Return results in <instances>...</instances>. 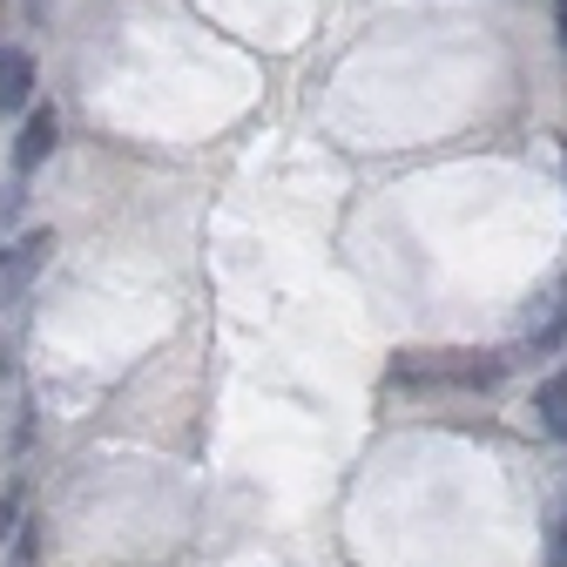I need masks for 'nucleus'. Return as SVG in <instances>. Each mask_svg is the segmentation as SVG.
<instances>
[{
  "label": "nucleus",
  "instance_id": "nucleus-1",
  "mask_svg": "<svg viewBox=\"0 0 567 567\" xmlns=\"http://www.w3.org/2000/svg\"><path fill=\"white\" fill-rule=\"evenodd\" d=\"M560 344H567V277L547 284V298L527 318V351H534V359H547V351H560Z\"/></svg>",
  "mask_w": 567,
  "mask_h": 567
},
{
  "label": "nucleus",
  "instance_id": "nucleus-2",
  "mask_svg": "<svg viewBox=\"0 0 567 567\" xmlns=\"http://www.w3.org/2000/svg\"><path fill=\"white\" fill-rule=\"evenodd\" d=\"M48 250H54V237H48V230H28V237H21V244L8 250V264H0V298L14 305V298L28 291V277H34V270L48 264Z\"/></svg>",
  "mask_w": 567,
  "mask_h": 567
},
{
  "label": "nucleus",
  "instance_id": "nucleus-3",
  "mask_svg": "<svg viewBox=\"0 0 567 567\" xmlns=\"http://www.w3.org/2000/svg\"><path fill=\"white\" fill-rule=\"evenodd\" d=\"M54 135H61L54 109H34V115H28V128H21V142H14V169H21V176H34V169L54 156Z\"/></svg>",
  "mask_w": 567,
  "mask_h": 567
},
{
  "label": "nucleus",
  "instance_id": "nucleus-4",
  "mask_svg": "<svg viewBox=\"0 0 567 567\" xmlns=\"http://www.w3.org/2000/svg\"><path fill=\"white\" fill-rule=\"evenodd\" d=\"M34 95V61L21 48H0V109H28Z\"/></svg>",
  "mask_w": 567,
  "mask_h": 567
},
{
  "label": "nucleus",
  "instance_id": "nucleus-5",
  "mask_svg": "<svg viewBox=\"0 0 567 567\" xmlns=\"http://www.w3.org/2000/svg\"><path fill=\"white\" fill-rule=\"evenodd\" d=\"M534 419H540V433H547V440L567 446V379H547V385L534 392Z\"/></svg>",
  "mask_w": 567,
  "mask_h": 567
},
{
  "label": "nucleus",
  "instance_id": "nucleus-6",
  "mask_svg": "<svg viewBox=\"0 0 567 567\" xmlns=\"http://www.w3.org/2000/svg\"><path fill=\"white\" fill-rule=\"evenodd\" d=\"M547 567H567V507L547 514Z\"/></svg>",
  "mask_w": 567,
  "mask_h": 567
}]
</instances>
